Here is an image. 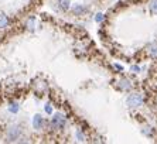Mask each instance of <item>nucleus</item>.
I'll return each instance as SVG.
<instances>
[{"label":"nucleus","mask_w":157,"mask_h":144,"mask_svg":"<svg viewBox=\"0 0 157 144\" xmlns=\"http://www.w3.org/2000/svg\"><path fill=\"white\" fill-rule=\"evenodd\" d=\"M36 86H37V90H38V92H44V90L47 89V83L44 82V81H40Z\"/></svg>","instance_id":"nucleus-10"},{"label":"nucleus","mask_w":157,"mask_h":144,"mask_svg":"<svg viewBox=\"0 0 157 144\" xmlns=\"http://www.w3.org/2000/svg\"><path fill=\"white\" fill-rule=\"evenodd\" d=\"M132 88V83L129 79H121L119 81V89L121 90H129Z\"/></svg>","instance_id":"nucleus-4"},{"label":"nucleus","mask_w":157,"mask_h":144,"mask_svg":"<svg viewBox=\"0 0 157 144\" xmlns=\"http://www.w3.org/2000/svg\"><path fill=\"white\" fill-rule=\"evenodd\" d=\"M78 138H79V141H84L85 140V137L82 136V133H81V131H78Z\"/></svg>","instance_id":"nucleus-17"},{"label":"nucleus","mask_w":157,"mask_h":144,"mask_svg":"<svg viewBox=\"0 0 157 144\" xmlns=\"http://www.w3.org/2000/svg\"><path fill=\"white\" fill-rule=\"evenodd\" d=\"M70 7V2L68 0H59V9L61 10H68Z\"/></svg>","instance_id":"nucleus-11"},{"label":"nucleus","mask_w":157,"mask_h":144,"mask_svg":"<svg viewBox=\"0 0 157 144\" xmlns=\"http://www.w3.org/2000/svg\"><path fill=\"white\" fill-rule=\"evenodd\" d=\"M33 124L36 129H41V126H43V117L40 115H36L33 119Z\"/></svg>","instance_id":"nucleus-5"},{"label":"nucleus","mask_w":157,"mask_h":144,"mask_svg":"<svg viewBox=\"0 0 157 144\" xmlns=\"http://www.w3.org/2000/svg\"><path fill=\"white\" fill-rule=\"evenodd\" d=\"M149 7L151 10V13L157 14V0H150L149 2Z\"/></svg>","instance_id":"nucleus-9"},{"label":"nucleus","mask_w":157,"mask_h":144,"mask_svg":"<svg viewBox=\"0 0 157 144\" xmlns=\"http://www.w3.org/2000/svg\"><path fill=\"white\" fill-rule=\"evenodd\" d=\"M9 109H10L11 113H17V112H18V104H17V103H13Z\"/></svg>","instance_id":"nucleus-13"},{"label":"nucleus","mask_w":157,"mask_h":144,"mask_svg":"<svg viewBox=\"0 0 157 144\" xmlns=\"http://www.w3.org/2000/svg\"><path fill=\"white\" fill-rule=\"evenodd\" d=\"M142 103H143V97L140 96L139 93H133V95H130V96L128 97V104L130 106V108H133V109L142 106Z\"/></svg>","instance_id":"nucleus-3"},{"label":"nucleus","mask_w":157,"mask_h":144,"mask_svg":"<svg viewBox=\"0 0 157 144\" xmlns=\"http://www.w3.org/2000/svg\"><path fill=\"white\" fill-rule=\"evenodd\" d=\"M143 134L144 136H147V137H153V129L151 127H143Z\"/></svg>","instance_id":"nucleus-12"},{"label":"nucleus","mask_w":157,"mask_h":144,"mask_svg":"<svg viewBox=\"0 0 157 144\" xmlns=\"http://www.w3.org/2000/svg\"><path fill=\"white\" fill-rule=\"evenodd\" d=\"M27 25H29V28H34V18H31V20H29V23H27Z\"/></svg>","instance_id":"nucleus-14"},{"label":"nucleus","mask_w":157,"mask_h":144,"mask_svg":"<svg viewBox=\"0 0 157 144\" xmlns=\"http://www.w3.org/2000/svg\"><path fill=\"white\" fill-rule=\"evenodd\" d=\"M72 11H74V14L75 16H82L85 13V7L84 6H81V4H77V6H74Z\"/></svg>","instance_id":"nucleus-6"},{"label":"nucleus","mask_w":157,"mask_h":144,"mask_svg":"<svg viewBox=\"0 0 157 144\" xmlns=\"http://www.w3.org/2000/svg\"><path fill=\"white\" fill-rule=\"evenodd\" d=\"M45 112H47L48 115H51V113H52V109H51V106H50V104H47V106H45Z\"/></svg>","instance_id":"nucleus-15"},{"label":"nucleus","mask_w":157,"mask_h":144,"mask_svg":"<svg viewBox=\"0 0 157 144\" xmlns=\"http://www.w3.org/2000/svg\"><path fill=\"white\" fill-rule=\"evenodd\" d=\"M95 20H96V23H101L103 20V17H102V14H96V17H95Z\"/></svg>","instance_id":"nucleus-16"},{"label":"nucleus","mask_w":157,"mask_h":144,"mask_svg":"<svg viewBox=\"0 0 157 144\" xmlns=\"http://www.w3.org/2000/svg\"><path fill=\"white\" fill-rule=\"evenodd\" d=\"M51 126H52V129H57V130L64 129V126H65V119H64V116H62L61 113H57L51 119Z\"/></svg>","instance_id":"nucleus-2"},{"label":"nucleus","mask_w":157,"mask_h":144,"mask_svg":"<svg viewBox=\"0 0 157 144\" xmlns=\"http://www.w3.org/2000/svg\"><path fill=\"white\" fill-rule=\"evenodd\" d=\"M116 69H119V71H123V68H122L121 65H116Z\"/></svg>","instance_id":"nucleus-18"},{"label":"nucleus","mask_w":157,"mask_h":144,"mask_svg":"<svg viewBox=\"0 0 157 144\" xmlns=\"http://www.w3.org/2000/svg\"><path fill=\"white\" fill-rule=\"evenodd\" d=\"M9 25V18L6 14H0V28H6Z\"/></svg>","instance_id":"nucleus-7"},{"label":"nucleus","mask_w":157,"mask_h":144,"mask_svg":"<svg viewBox=\"0 0 157 144\" xmlns=\"http://www.w3.org/2000/svg\"><path fill=\"white\" fill-rule=\"evenodd\" d=\"M20 134H21V129L20 127H10L7 131V134H6V140L7 141H17L18 137H20Z\"/></svg>","instance_id":"nucleus-1"},{"label":"nucleus","mask_w":157,"mask_h":144,"mask_svg":"<svg viewBox=\"0 0 157 144\" xmlns=\"http://www.w3.org/2000/svg\"><path fill=\"white\" fill-rule=\"evenodd\" d=\"M149 54L151 58H156L157 57V45H154V44H151L149 47Z\"/></svg>","instance_id":"nucleus-8"}]
</instances>
